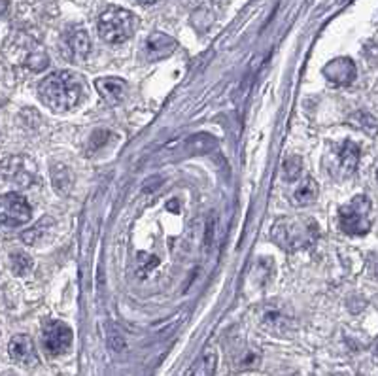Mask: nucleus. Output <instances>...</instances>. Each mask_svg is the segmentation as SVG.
<instances>
[{"label": "nucleus", "mask_w": 378, "mask_h": 376, "mask_svg": "<svg viewBox=\"0 0 378 376\" xmlns=\"http://www.w3.org/2000/svg\"><path fill=\"white\" fill-rule=\"evenodd\" d=\"M38 93L43 105L50 106L51 110L69 112L80 102L83 81L70 70H57L40 81Z\"/></svg>", "instance_id": "f257e3e1"}, {"label": "nucleus", "mask_w": 378, "mask_h": 376, "mask_svg": "<svg viewBox=\"0 0 378 376\" xmlns=\"http://www.w3.org/2000/svg\"><path fill=\"white\" fill-rule=\"evenodd\" d=\"M273 241L285 252L310 248L320 236L318 223L310 217H282L273 225Z\"/></svg>", "instance_id": "f03ea898"}, {"label": "nucleus", "mask_w": 378, "mask_h": 376, "mask_svg": "<svg viewBox=\"0 0 378 376\" xmlns=\"http://www.w3.org/2000/svg\"><path fill=\"white\" fill-rule=\"evenodd\" d=\"M138 29V18L123 8H108L100 13L99 34L108 43L127 42Z\"/></svg>", "instance_id": "7ed1b4c3"}, {"label": "nucleus", "mask_w": 378, "mask_h": 376, "mask_svg": "<svg viewBox=\"0 0 378 376\" xmlns=\"http://www.w3.org/2000/svg\"><path fill=\"white\" fill-rule=\"evenodd\" d=\"M341 229L350 236H361L371 229V201L365 195L353 197L339 210Z\"/></svg>", "instance_id": "20e7f679"}, {"label": "nucleus", "mask_w": 378, "mask_h": 376, "mask_svg": "<svg viewBox=\"0 0 378 376\" xmlns=\"http://www.w3.org/2000/svg\"><path fill=\"white\" fill-rule=\"evenodd\" d=\"M32 208L19 193H6L0 197V225L15 229L31 222Z\"/></svg>", "instance_id": "39448f33"}, {"label": "nucleus", "mask_w": 378, "mask_h": 376, "mask_svg": "<svg viewBox=\"0 0 378 376\" xmlns=\"http://www.w3.org/2000/svg\"><path fill=\"white\" fill-rule=\"evenodd\" d=\"M42 342L50 356L67 354L72 346V329L62 321H50L43 327Z\"/></svg>", "instance_id": "423d86ee"}, {"label": "nucleus", "mask_w": 378, "mask_h": 376, "mask_svg": "<svg viewBox=\"0 0 378 376\" xmlns=\"http://www.w3.org/2000/svg\"><path fill=\"white\" fill-rule=\"evenodd\" d=\"M323 74H325V78H328L333 86L346 87L352 86L358 72H356V65H353L352 59H348V57H339L335 61H331L325 65Z\"/></svg>", "instance_id": "0eeeda50"}, {"label": "nucleus", "mask_w": 378, "mask_h": 376, "mask_svg": "<svg viewBox=\"0 0 378 376\" xmlns=\"http://www.w3.org/2000/svg\"><path fill=\"white\" fill-rule=\"evenodd\" d=\"M176 48H178V43H176L174 38H170L168 34H163V32H154L146 40L144 53L148 57V61H161V59H167L168 55H173Z\"/></svg>", "instance_id": "6e6552de"}, {"label": "nucleus", "mask_w": 378, "mask_h": 376, "mask_svg": "<svg viewBox=\"0 0 378 376\" xmlns=\"http://www.w3.org/2000/svg\"><path fill=\"white\" fill-rule=\"evenodd\" d=\"M8 351H10V358H12L13 361H18V363H36V351H34V344H32V339L29 335H15V337L10 340Z\"/></svg>", "instance_id": "1a4fd4ad"}, {"label": "nucleus", "mask_w": 378, "mask_h": 376, "mask_svg": "<svg viewBox=\"0 0 378 376\" xmlns=\"http://www.w3.org/2000/svg\"><path fill=\"white\" fill-rule=\"evenodd\" d=\"M95 86H97V91L100 93V97L106 102L119 105L125 97V86L127 83L123 80H119V78H99L95 81Z\"/></svg>", "instance_id": "9d476101"}, {"label": "nucleus", "mask_w": 378, "mask_h": 376, "mask_svg": "<svg viewBox=\"0 0 378 376\" xmlns=\"http://www.w3.org/2000/svg\"><path fill=\"white\" fill-rule=\"evenodd\" d=\"M67 43H69L70 51L76 59H87L89 51H91V40H89V34H87L81 27H74L70 29L69 34H67Z\"/></svg>", "instance_id": "9b49d317"}, {"label": "nucleus", "mask_w": 378, "mask_h": 376, "mask_svg": "<svg viewBox=\"0 0 378 376\" xmlns=\"http://www.w3.org/2000/svg\"><path fill=\"white\" fill-rule=\"evenodd\" d=\"M318 197V184L312 178H304L303 184L299 185L295 193H293V203L299 204V206H304V204L316 201Z\"/></svg>", "instance_id": "f8f14e48"}, {"label": "nucleus", "mask_w": 378, "mask_h": 376, "mask_svg": "<svg viewBox=\"0 0 378 376\" xmlns=\"http://www.w3.org/2000/svg\"><path fill=\"white\" fill-rule=\"evenodd\" d=\"M339 155H341V165L344 167V170L353 173L358 167V161H360V148L353 142H344V146L339 149Z\"/></svg>", "instance_id": "ddd939ff"}, {"label": "nucleus", "mask_w": 378, "mask_h": 376, "mask_svg": "<svg viewBox=\"0 0 378 376\" xmlns=\"http://www.w3.org/2000/svg\"><path fill=\"white\" fill-rule=\"evenodd\" d=\"M217 358L214 351H206L203 358L198 359L197 365L193 367L191 376H214L216 375Z\"/></svg>", "instance_id": "4468645a"}, {"label": "nucleus", "mask_w": 378, "mask_h": 376, "mask_svg": "<svg viewBox=\"0 0 378 376\" xmlns=\"http://www.w3.org/2000/svg\"><path fill=\"white\" fill-rule=\"evenodd\" d=\"M10 263H12V271L18 274V276H23L27 272L32 269V260L23 252H15L12 253L10 257Z\"/></svg>", "instance_id": "2eb2a0df"}, {"label": "nucleus", "mask_w": 378, "mask_h": 376, "mask_svg": "<svg viewBox=\"0 0 378 376\" xmlns=\"http://www.w3.org/2000/svg\"><path fill=\"white\" fill-rule=\"evenodd\" d=\"M48 222H50V220H48V217H43L42 222L38 223L36 227H32L31 231H25V233H23V242H25V244H36V242L42 239L40 234L43 233L42 229L46 227V223Z\"/></svg>", "instance_id": "dca6fc26"}, {"label": "nucleus", "mask_w": 378, "mask_h": 376, "mask_svg": "<svg viewBox=\"0 0 378 376\" xmlns=\"http://www.w3.org/2000/svg\"><path fill=\"white\" fill-rule=\"evenodd\" d=\"M140 4H146V6H149V4H155V2H159V0H138Z\"/></svg>", "instance_id": "f3484780"}]
</instances>
